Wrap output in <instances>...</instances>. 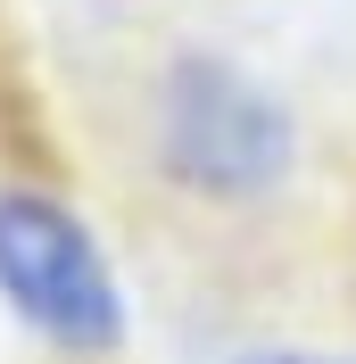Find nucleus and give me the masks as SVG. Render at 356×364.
Here are the masks:
<instances>
[{
	"label": "nucleus",
	"instance_id": "nucleus-1",
	"mask_svg": "<svg viewBox=\"0 0 356 364\" xmlns=\"http://www.w3.org/2000/svg\"><path fill=\"white\" fill-rule=\"evenodd\" d=\"M141 141H150V166L166 174V191L207 199V207H257L298 166L290 108L216 50H174L150 75Z\"/></svg>",
	"mask_w": 356,
	"mask_h": 364
},
{
	"label": "nucleus",
	"instance_id": "nucleus-2",
	"mask_svg": "<svg viewBox=\"0 0 356 364\" xmlns=\"http://www.w3.org/2000/svg\"><path fill=\"white\" fill-rule=\"evenodd\" d=\"M0 298L33 340L58 356H116L125 348V290L91 224L50 191H0Z\"/></svg>",
	"mask_w": 356,
	"mask_h": 364
},
{
	"label": "nucleus",
	"instance_id": "nucleus-3",
	"mask_svg": "<svg viewBox=\"0 0 356 364\" xmlns=\"http://www.w3.org/2000/svg\"><path fill=\"white\" fill-rule=\"evenodd\" d=\"M232 364H356V356H315V348H248Z\"/></svg>",
	"mask_w": 356,
	"mask_h": 364
}]
</instances>
